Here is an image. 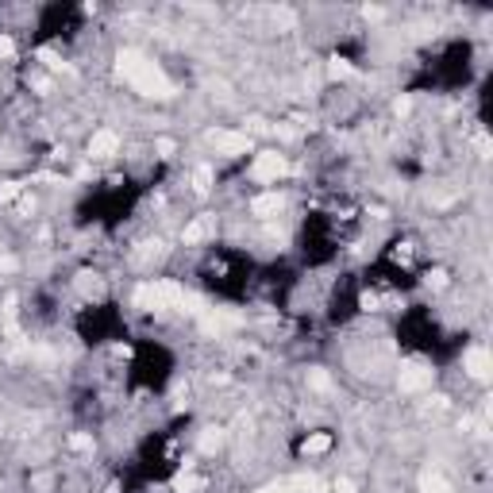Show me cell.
Returning a JSON list of instances; mask_svg holds the SVG:
<instances>
[{
	"mask_svg": "<svg viewBox=\"0 0 493 493\" xmlns=\"http://www.w3.org/2000/svg\"><path fill=\"white\" fill-rule=\"evenodd\" d=\"M462 370H467L470 378H478V382H486V378L493 374V358L486 347H470L467 355H462Z\"/></svg>",
	"mask_w": 493,
	"mask_h": 493,
	"instance_id": "cell-6",
	"label": "cell"
},
{
	"mask_svg": "<svg viewBox=\"0 0 493 493\" xmlns=\"http://www.w3.org/2000/svg\"><path fill=\"white\" fill-rule=\"evenodd\" d=\"M397 385H401L405 393L428 390V385H432V366H424V363H405L401 374H397Z\"/></svg>",
	"mask_w": 493,
	"mask_h": 493,
	"instance_id": "cell-4",
	"label": "cell"
},
{
	"mask_svg": "<svg viewBox=\"0 0 493 493\" xmlns=\"http://www.w3.org/2000/svg\"><path fill=\"white\" fill-rule=\"evenodd\" d=\"M281 208H286V197H281V193H262V197H254V201H251V212L262 216V220L278 216Z\"/></svg>",
	"mask_w": 493,
	"mask_h": 493,
	"instance_id": "cell-7",
	"label": "cell"
},
{
	"mask_svg": "<svg viewBox=\"0 0 493 493\" xmlns=\"http://www.w3.org/2000/svg\"><path fill=\"white\" fill-rule=\"evenodd\" d=\"M70 447L73 451H93V435H70Z\"/></svg>",
	"mask_w": 493,
	"mask_h": 493,
	"instance_id": "cell-17",
	"label": "cell"
},
{
	"mask_svg": "<svg viewBox=\"0 0 493 493\" xmlns=\"http://www.w3.org/2000/svg\"><path fill=\"white\" fill-rule=\"evenodd\" d=\"M155 150H158V158H174L177 155V143H174V139H158Z\"/></svg>",
	"mask_w": 493,
	"mask_h": 493,
	"instance_id": "cell-16",
	"label": "cell"
},
{
	"mask_svg": "<svg viewBox=\"0 0 493 493\" xmlns=\"http://www.w3.org/2000/svg\"><path fill=\"white\" fill-rule=\"evenodd\" d=\"M259 493H297V489H293V478H289V482H274V486H262Z\"/></svg>",
	"mask_w": 493,
	"mask_h": 493,
	"instance_id": "cell-18",
	"label": "cell"
},
{
	"mask_svg": "<svg viewBox=\"0 0 493 493\" xmlns=\"http://www.w3.org/2000/svg\"><path fill=\"white\" fill-rule=\"evenodd\" d=\"M328 73H331L336 81H347V78H355V66H351L347 58H331V62H328Z\"/></svg>",
	"mask_w": 493,
	"mask_h": 493,
	"instance_id": "cell-11",
	"label": "cell"
},
{
	"mask_svg": "<svg viewBox=\"0 0 493 493\" xmlns=\"http://www.w3.org/2000/svg\"><path fill=\"white\" fill-rule=\"evenodd\" d=\"M208 143L216 147V155L235 158V155H246V150H251V135H239V131L216 128V131H208Z\"/></svg>",
	"mask_w": 493,
	"mask_h": 493,
	"instance_id": "cell-3",
	"label": "cell"
},
{
	"mask_svg": "<svg viewBox=\"0 0 493 493\" xmlns=\"http://www.w3.org/2000/svg\"><path fill=\"white\" fill-rule=\"evenodd\" d=\"M286 174H289V158L286 155H278V150H262V155H254L251 177L259 185H278Z\"/></svg>",
	"mask_w": 493,
	"mask_h": 493,
	"instance_id": "cell-2",
	"label": "cell"
},
{
	"mask_svg": "<svg viewBox=\"0 0 493 493\" xmlns=\"http://www.w3.org/2000/svg\"><path fill=\"white\" fill-rule=\"evenodd\" d=\"M224 443V435H220V428H204V435H201V447L204 451H216Z\"/></svg>",
	"mask_w": 493,
	"mask_h": 493,
	"instance_id": "cell-14",
	"label": "cell"
},
{
	"mask_svg": "<svg viewBox=\"0 0 493 493\" xmlns=\"http://www.w3.org/2000/svg\"><path fill=\"white\" fill-rule=\"evenodd\" d=\"M428 286H435V289H443V286H447V274H443V270H435V274H428Z\"/></svg>",
	"mask_w": 493,
	"mask_h": 493,
	"instance_id": "cell-20",
	"label": "cell"
},
{
	"mask_svg": "<svg viewBox=\"0 0 493 493\" xmlns=\"http://www.w3.org/2000/svg\"><path fill=\"white\" fill-rule=\"evenodd\" d=\"M212 232H216V220H212V216H197V220L182 232V239H185V243H204Z\"/></svg>",
	"mask_w": 493,
	"mask_h": 493,
	"instance_id": "cell-8",
	"label": "cell"
},
{
	"mask_svg": "<svg viewBox=\"0 0 493 493\" xmlns=\"http://www.w3.org/2000/svg\"><path fill=\"white\" fill-rule=\"evenodd\" d=\"M120 150V135L116 131H93L89 139V162H108V158H116Z\"/></svg>",
	"mask_w": 493,
	"mask_h": 493,
	"instance_id": "cell-5",
	"label": "cell"
},
{
	"mask_svg": "<svg viewBox=\"0 0 493 493\" xmlns=\"http://www.w3.org/2000/svg\"><path fill=\"white\" fill-rule=\"evenodd\" d=\"M8 270H16V259H8V254H4V259H0V274H8Z\"/></svg>",
	"mask_w": 493,
	"mask_h": 493,
	"instance_id": "cell-22",
	"label": "cell"
},
{
	"mask_svg": "<svg viewBox=\"0 0 493 493\" xmlns=\"http://www.w3.org/2000/svg\"><path fill=\"white\" fill-rule=\"evenodd\" d=\"M20 193H24V185H20V182H4V185H0V204L16 201Z\"/></svg>",
	"mask_w": 493,
	"mask_h": 493,
	"instance_id": "cell-15",
	"label": "cell"
},
{
	"mask_svg": "<svg viewBox=\"0 0 493 493\" xmlns=\"http://www.w3.org/2000/svg\"><path fill=\"white\" fill-rule=\"evenodd\" d=\"M212 182H216V177H212V170H208V166H201V170L193 174V189H197V193H208V189H212Z\"/></svg>",
	"mask_w": 493,
	"mask_h": 493,
	"instance_id": "cell-13",
	"label": "cell"
},
{
	"mask_svg": "<svg viewBox=\"0 0 493 493\" xmlns=\"http://www.w3.org/2000/svg\"><path fill=\"white\" fill-rule=\"evenodd\" d=\"M116 70H120V78L128 81L135 93H143V97H155V100L174 97V85H170V78L162 73V66L150 62L147 54H139V51H120V54H116Z\"/></svg>",
	"mask_w": 493,
	"mask_h": 493,
	"instance_id": "cell-1",
	"label": "cell"
},
{
	"mask_svg": "<svg viewBox=\"0 0 493 493\" xmlns=\"http://www.w3.org/2000/svg\"><path fill=\"white\" fill-rule=\"evenodd\" d=\"M12 51H16L12 39H8V35H0V58H12Z\"/></svg>",
	"mask_w": 493,
	"mask_h": 493,
	"instance_id": "cell-21",
	"label": "cell"
},
{
	"mask_svg": "<svg viewBox=\"0 0 493 493\" xmlns=\"http://www.w3.org/2000/svg\"><path fill=\"white\" fill-rule=\"evenodd\" d=\"M301 451L305 455H328L331 451V435L328 432H312L305 443H301Z\"/></svg>",
	"mask_w": 493,
	"mask_h": 493,
	"instance_id": "cell-9",
	"label": "cell"
},
{
	"mask_svg": "<svg viewBox=\"0 0 493 493\" xmlns=\"http://www.w3.org/2000/svg\"><path fill=\"white\" fill-rule=\"evenodd\" d=\"M328 489H331V493H355V482H351V478H336Z\"/></svg>",
	"mask_w": 493,
	"mask_h": 493,
	"instance_id": "cell-19",
	"label": "cell"
},
{
	"mask_svg": "<svg viewBox=\"0 0 493 493\" xmlns=\"http://www.w3.org/2000/svg\"><path fill=\"white\" fill-rule=\"evenodd\" d=\"M420 489L424 493H451V486H447V478H443V474H424Z\"/></svg>",
	"mask_w": 493,
	"mask_h": 493,
	"instance_id": "cell-12",
	"label": "cell"
},
{
	"mask_svg": "<svg viewBox=\"0 0 493 493\" xmlns=\"http://www.w3.org/2000/svg\"><path fill=\"white\" fill-rule=\"evenodd\" d=\"M201 489H204V478H197V474L189 470V467H185L182 478L174 482V493H201Z\"/></svg>",
	"mask_w": 493,
	"mask_h": 493,
	"instance_id": "cell-10",
	"label": "cell"
}]
</instances>
